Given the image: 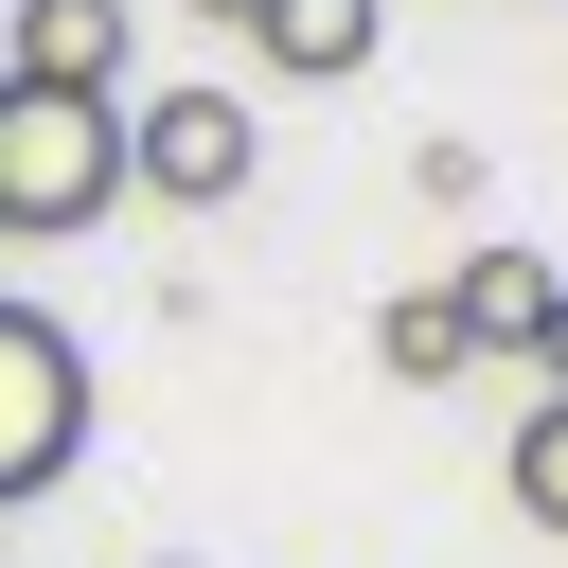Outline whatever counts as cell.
I'll list each match as a JSON object with an SVG mask.
<instances>
[{"mask_svg":"<svg viewBox=\"0 0 568 568\" xmlns=\"http://www.w3.org/2000/svg\"><path fill=\"white\" fill-rule=\"evenodd\" d=\"M284 89H337V71H373V36H390V0H248L231 18Z\"/></svg>","mask_w":568,"mask_h":568,"instance_id":"277c9868","label":"cell"},{"mask_svg":"<svg viewBox=\"0 0 568 568\" xmlns=\"http://www.w3.org/2000/svg\"><path fill=\"white\" fill-rule=\"evenodd\" d=\"M71 462H89V355H71L53 302H0V515Z\"/></svg>","mask_w":568,"mask_h":568,"instance_id":"7a4b0ae2","label":"cell"},{"mask_svg":"<svg viewBox=\"0 0 568 568\" xmlns=\"http://www.w3.org/2000/svg\"><path fill=\"white\" fill-rule=\"evenodd\" d=\"M36 89H124V0H18V53Z\"/></svg>","mask_w":568,"mask_h":568,"instance_id":"5b68a950","label":"cell"},{"mask_svg":"<svg viewBox=\"0 0 568 568\" xmlns=\"http://www.w3.org/2000/svg\"><path fill=\"white\" fill-rule=\"evenodd\" d=\"M515 355H532V390H568V284L532 302V337H515Z\"/></svg>","mask_w":568,"mask_h":568,"instance_id":"9c48e42d","label":"cell"},{"mask_svg":"<svg viewBox=\"0 0 568 568\" xmlns=\"http://www.w3.org/2000/svg\"><path fill=\"white\" fill-rule=\"evenodd\" d=\"M515 515H532V532H568V390H532V408H515Z\"/></svg>","mask_w":568,"mask_h":568,"instance_id":"ba28073f","label":"cell"},{"mask_svg":"<svg viewBox=\"0 0 568 568\" xmlns=\"http://www.w3.org/2000/svg\"><path fill=\"white\" fill-rule=\"evenodd\" d=\"M444 302H462V337H479V355H515V337H532V302H550V266H532V248H479V266H444Z\"/></svg>","mask_w":568,"mask_h":568,"instance_id":"8992f818","label":"cell"},{"mask_svg":"<svg viewBox=\"0 0 568 568\" xmlns=\"http://www.w3.org/2000/svg\"><path fill=\"white\" fill-rule=\"evenodd\" d=\"M195 18H248V0H195Z\"/></svg>","mask_w":568,"mask_h":568,"instance_id":"30bf717a","label":"cell"},{"mask_svg":"<svg viewBox=\"0 0 568 568\" xmlns=\"http://www.w3.org/2000/svg\"><path fill=\"white\" fill-rule=\"evenodd\" d=\"M373 355H390L408 390H444V373H479V337H462V302H444V284H408V302L373 320Z\"/></svg>","mask_w":568,"mask_h":568,"instance_id":"52a82bcc","label":"cell"},{"mask_svg":"<svg viewBox=\"0 0 568 568\" xmlns=\"http://www.w3.org/2000/svg\"><path fill=\"white\" fill-rule=\"evenodd\" d=\"M248 160H266V124H248L231 89H160V106H124V195L213 213V195H248Z\"/></svg>","mask_w":568,"mask_h":568,"instance_id":"3957f363","label":"cell"},{"mask_svg":"<svg viewBox=\"0 0 568 568\" xmlns=\"http://www.w3.org/2000/svg\"><path fill=\"white\" fill-rule=\"evenodd\" d=\"M106 213H124V89L0 71V248H71Z\"/></svg>","mask_w":568,"mask_h":568,"instance_id":"6da1fadb","label":"cell"}]
</instances>
